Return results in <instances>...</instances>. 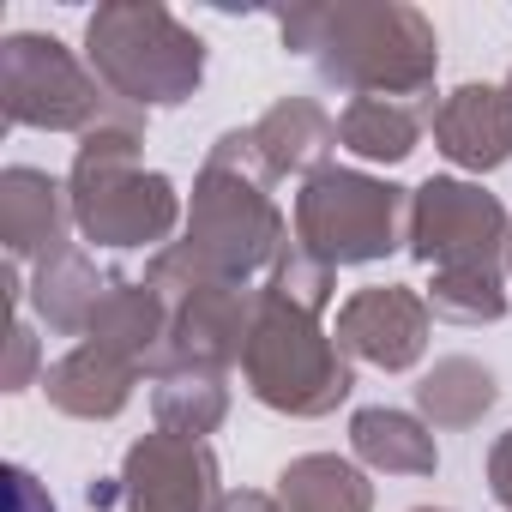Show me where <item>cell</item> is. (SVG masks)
Here are the masks:
<instances>
[{"mask_svg":"<svg viewBox=\"0 0 512 512\" xmlns=\"http://www.w3.org/2000/svg\"><path fill=\"white\" fill-rule=\"evenodd\" d=\"M422 127H428V109L416 103H386V97H350L344 115H338V151H350L356 163H404L416 145H422Z\"/></svg>","mask_w":512,"mask_h":512,"instance_id":"cell-21","label":"cell"},{"mask_svg":"<svg viewBox=\"0 0 512 512\" xmlns=\"http://www.w3.org/2000/svg\"><path fill=\"white\" fill-rule=\"evenodd\" d=\"M73 193L49 169L7 163L0 169V241L7 260L19 266H49L61 253H73Z\"/></svg>","mask_w":512,"mask_h":512,"instance_id":"cell-12","label":"cell"},{"mask_svg":"<svg viewBox=\"0 0 512 512\" xmlns=\"http://www.w3.org/2000/svg\"><path fill=\"white\" fill-rule=\"evenodd\" d=\"M512 278H506V266H440L434 278H428V314L434 320H452V326H494V320H506V308H512Z\"/></svg>","mask_w":512,"mask_h":512,"instance_id":"cell-23","label":"cell"},{"mask_svg":"<svg viewBox=\"0 0 512 512\" xmlns=\"http://www.w3.org/2000/svg\"><path fill=\"white\" fill-rule=\"evenodd\" d=\"M67 193H73V223L85 241L97 247H169V235L187 223V205L175 193V181L163 169H145V115L115 103V115H103L67 169Z\"/></svg>","mask_w":512,"mask_h":512,"instance_id":"cell-2","label":"cell"},{"mask_svg":"<svg viewBox=\"0 0 512 512\" xmlns=\"http://www.w3.org/2000/svg\"><path fill=\"white\" fill-rule=\"evenodd\" d=\"M494 404H500V380H494V368L476 362V356H440V362L416 380V416H422L428 428H446V434L476 428Z\"/></svg>","mask_w":512,"mask_h":512,"instance_id":"cell-20","label":"cell"},{"mask_svg":"<svg viewBox=\"0 0 512 512\" xmlns=\"http://www.w3.org/2000/svg\"><path fill=\"white\" fill-rule=\"evenodd\" d=\"M266 290L284 296V302H296L302 314H326L332 296H338V272H332L326 260H314L302 241H290V247L278 253V266L266 272Z\"/></svg>","mask_w":512,"mask_h":512,"instance_id":"cell-24","label":"cell"},{"mask_svg":"<svg viewBox=\"0 0 512 512\" xmlns=\"http://www.w3.org/2000/svg\"><path fill=\"white\" fill-rule=\"evenodd\" d=\"M205 37L181 25L163 0H109L85 19V67L103 91L139 115L181 109L205 85Z\"/></svg>","mask_w":512,"mask_h":512,"instance_id":"cell-4","label":"cell"},{"mask_svg":"<svg viewBox=\"0 0 512 512\" xmlns=\"http://www.w3.org/2000/svg\"><path fill=\"white\" fill-rule=\"evenodd\" d=\"M404 235H410V187L368 175L356 163H326L296 193V241L332 272L386 260L404 247Z\"/></svg>","mask_w":512,"mask_h":512,"instance_id":"cell-6","label":"cell"},{"mask_svg":"<svg viewBox=\"0 0 512 512\" xmlns=\"http://www.w3.org/2000/svg\"><path fill=\"white\" fill-rule=\"evenodd\" d=\"M121 512H211L223 500V464L205 440L145 434L121 458Z\"/></svg>","mask_w":512,"mask_h":512,"instance_id":"cell-9","label":"cell"},{"mask_svg":"<svg viewBox=\"0 0 512 512\" xmlns=\"http://www.w3.org/2000/svg\"><path fill=\"white\" fill-rule=\"evenodd\" d=\"M506 235H512V211L464 175H428L422 187H410V260H422L428 272L440 266H506Z\"/></svg>","mask_w":512,"mask_h":512,"instance_id":"cell-8","label":"cell"},{"mask_svg":"<svg viewBox=\"0 0 512 512\" xmlns=\"http://www.w3.org/2000/svg\"><path fill=\"white\" fill-rule=\"evenodd\" d=\"M506 278H512V235H506Z\"/></svg>","mask_w":512,"mask_h":512,"instance_id":"cell-29","label":"cell"},{"mask_svg":"<svg viewBox=\"0 0 512 512\" xmlns=\"http://www.w3.org/2000/svg\"><path fill=\"white\" fill-rule=\"evenodd\" d=\"M181 247L229 284H253L278 266V253L290 247V223L253 163V139L247 127L217 133V145L205 151L199 175H193V199H187V223H181Z\"/></svg>","mask_w":512,"mask_h":512,"instance_id":"cell-3","label":"cell"},{"mask_svg":"<svg viewBox=\"0 0 512 512\" xmlns=\"http://www.w3.org/2000/svg\"><path fill=\"white\" fill-rule=\"evenodd\" d=\"M151 416L163 434H181V440H205L223 428L229 416V374H211V368H175L163 380H151Z\"/></svg>","mask_w":512,"mask_h":512,"instance_id":"cell-22","label":"cell"},{"mask_svg":"<svg viewBox=\"0 0 512 512\" xmlns=\"http://www.w3.org/2000/svg\"><path fill=\"white\" fill-rule=\"evenodd\" d=\"M278 506L284 512H374V482L356 458L338 452H302L278 470Z\"/></svg>","mask_w":512,"mask_h":512,"instance_id":"cell-19","label":"cell"},{"mask_svg":"<svg viewBox=\"0 0 512 512\" xmlns=\"http://www.w3.org/2000/svg\"><path fill=\"white\" fill-rule=\"evenodd\" d=\"M350 452L374 476H434L440 470L434 428L416 410H392V404H368L350 416Z\"/></svg>","mask_w":512,"mask_h":512,"instance_id":"cell-18","label":"cell"},{"mask_svg":"<svg viewBox=\"0 0 512 512\" xmlns=\"http://www.w3.org/2000/svg\"><path fill=\"white\" fill-rule=\"evenodd\" d=\"M0 115H7V127L85 139L103 115H115V97L61 37L13 31L0 43Z\"/></svg>","mask_w":512,"mask_h":512,"instance_id":"cell-7","label":"cell"},{"mask_svg":"<svg viewBox=\"0 0 512 512\" xmlns=\"http://www.w3.org/2000/svg\"><path fill=\"white\" fill-rule=\"evenodd\" d=\"M7 512H55V494L25 464H7Z\"/></svg>","mask_w":512,"mask_h":512,"instance_id":"cell-26","label":"cell"},{"mask_svg":"<svg viewBox=\"0 0 512 512\" xmlns=\"http://www.w3.org/2000/svg\"><path fill=\"white\" fill-rule=\"evenodd\" d=\"M410 512H452V506H410Z\"/></svg>","mask_w":512,"mask_h":512,"instance_id":"cell-30","label":"cell"},{"mask_svg":"<svg viewBox=\"0 0 512 512\" xmlns=\"http://www.w3.org/2000/svg\"><path fill=\"white\" fill-rule=\"evenodd\" d=\"M428 332H434L428 296L410 290V284H368V290L344 296L338 326H332L344 356L368 362L380 374H410L428 356Z\"/></svg>","mask_w":512,"mask_h":512,"instance_id":"cell-10","label":"cell"},{"mask_svg":"<svg viewBox=\"0 0 512 512\" xmlns=\"http://www.w3.org/2000/svg\"><path fill=\"white\" fill-rule=\"evenodd\" d=\"M253 308H260V290L229 284V278L175 296L169 302V368L163 374H175V368H211V374L241 368L247 332H253Z\"/></svg>","mask_w":512,"mask_h":512,"instance_id":"cell-11","label":"cell"},{"mask_svg":"<svg viewBox=\"0 0 512 512\" xmlns=\"http://www.w3.org/2000/svg\"><path fill=\"white\" fill-rule=\"evenodd\" d=\"M211 512H284V506H278V494H260V488H229Z\"/></svg>","mask_w":512,"mask_h":512,"instance_id":"cell-28","label":"cell"},{"mask_svg":"<svg viewBox=\"0 0 512 512\" xmlns=\"http://www.w3.org/2000/svg\"><path fill=\"white\" fill-rule=\"evenodd\" d=\"M290 55H308L332 91L350 97H428L440 79L434 19L410 0H302L278 13Z\"/></svg>","mask_w":512,"mask_h":512,"instance_id":"cell-1","label":"cell"},{"mask_svg":"<svg viewBox=\"0 0 512 512\" xmlns=\"http://www.w3.org/2000/svg\"><path fill=\"white\" fill-rule=\"evenodd\" d=\"M91 344H103V350H115V356H127L139 374H163L169 368V302L145 284V278H121L115 290H109V302L97 308V320H91V332H85ZM79 338V344H85Z\"/></svg>","mask_w":512,"mask_h":512,"instance_id":"cell-16","label":"cell"},{"mask_svg":"<svg viewBox=\"0 0 512 512\" xmlns=\"http://www.w3.org/2000/svg\"><path fill=\"white\" fill-rule=\"evenodd\" d=\"M37 380V332L25 326V314H13V332H7V392H25Z\"/></svg>","mask_w":512,"mask_h":512,"instance_id":"cell-25","label":"cell"},{"mask_svg":"<svg viewBox=\"0 0 512 512\" xmlns=\"http://www.w3.org/2000/svg\"><path fill=\"white\" fill-rule=\"evenodd\" d=\"M488 494L500 500V512H512V428L488 446Z\"/></svg>","mask_w":512,"mask_h":512,"instance_id":"cell-27","label":"cell"},{"mask_svg":"<svg viewBox=\"0 0 512 512\" xmlns=\"http://www.w3.org/2000/svg\"><path fill=\"white\" fill-rule=\"evenodd\" d=\"M428 133H434V151L464 169V175H494L512 163V97L506 85H458L446 91L440 103H428Z\"/></svg>","mask_w":512,"mask_h":512,"instance_id":"cell-13","label":"cell"},{"mask_svg":"<svg viewBox=\"0 0 512 512\" xmlns=\"http://www.w3.org/2000/svg\"><path fill=\"white\" fill-rule=\"evenodd\" d=\"M133 386H139V368L103 344H73L61 362L43 368V392L61 416L73 422H115L127 404H133Z\"/></svg>","mask_w":512,"mask_h":512,"instance_id":"cell-15","label":"cell"},{"mask_svg":"<svg viewBox=\"0 0 512 512\" xmlns=\"http://www.w3.org/2000/svg\"><path fill=\"white\" fill-rule=\"evenodd\" d=\"M121 284V272H103L91 253H61V260H49V266H37L31 272V308H37V320L49 326V332H61V338H85L91 332V320H97V308L109 302V290Z\"/></svg>","mask_w":512,"mask_h":512,"instance_id":"cell-17","label":"cell"},{"mask_svg":"<svg viewBox=\"0 0 512 512\" xmlns=\"http://www.w3.org/2000/svg\"><path fill=\"white\" fill-rule=\"evenodd\" d=\"M247 139H253V163H260L266 187L272 181H290V175L308 181L338 151V121L314 97H278L260 121L247 127Z\"/></svg>","mask_w":512,"mask_h":512,"instance_id":"cell-14","label":"cell"},{"mask_svg":"<svg viewBox=\"0 0 512 512\" xmlns=\"http://www.w3.org/2000/svg\"><path fill=\"white\" fill-rule=\"evenodd\" d=\"M500 85H506V97H512V73H506V79H500Z\"/></svg>","mask_w":512,"mask_h":512,"instance_id":"cell-31","label":"cell"},{"mask_svg":"<svg viewBox=\"0 0 512 512\" xmlns=\"http://www.w3.org/2000/svg\"><path fill=\"white\" fill-rule=\"evenodd\" d=\"M241 380H247L253 404L314 422V416H332L350 398L356 362L320 326V314H302L296 302L260 290L253 332H247V356H241Z\"/></svg>","mask_w":512,"mask_h":512,"instance_id":"cell-5","label":"cell"}]
</instances>
